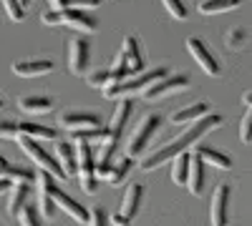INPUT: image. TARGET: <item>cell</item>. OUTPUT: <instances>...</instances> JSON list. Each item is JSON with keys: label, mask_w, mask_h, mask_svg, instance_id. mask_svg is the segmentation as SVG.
Masks as SVG:
<instances>
[{"label": "cell", "mask_w": 252, "mask_h": 226, "mask_svg": "<svg viewBox=\"0 0 252 226\" xmlns=\"http://www.w3.org/2000/svg\"><path fill=\"white\" fill-rule=\"evenodd\" d=\"M220 123H222V116H217V113H204L202 118L192 121V126H189L187 131H182L177 138H172L169 143H164V146L157 149L154 153L144 156V158H141V171H154V169L161 166V163L172 161L177 153L187 151L189 146H194L202 136H207L209 131H215Z\"/></svg>", "instance_id": "1"}, {"label": "cell", "mask_w": 252, "mask_h": 226, "mask_svg": "<svg viewBox=\"0 0 252 226\" xmlns=\"http://www.w3.org/2000/svg\"><path fill=\"white\" fill-rule=\"evenodd\" d=\"M172 71L166 68V66H159V68H152V71H141L136 73L134 78L129 80H119V83H109V86H103V96L111 98V100H119L124 96H129V93H136V91H144L146 86H152L154 80L164 78V75H169Z\"/></svg>", "instance_id": "2"}, {"label": "cell", "mask_w": 252, "mask_h": 226, "mask_svg": "<svg viewBox=\"0 0 252 226\" xmlns=\"http://www.w3.org/2000/svg\"><path fill=\"white\" fill-rule=\"evenodd\" d=\"M76 174L81 181V189L86 194H96L98 178H96V149L89 141H76Z\"/></svg>", "instance_id": "3"}, {"label": "cell", "mask_w": 252, "mask_h": 226, "mask_svg": "<svg viewBox=\"0 0 252 226\" xmlns=\"http://www.w3.org/2000/svg\"><path fill=\"white\" fill-rule=\"evenodd\" d=\"M15 138H18V143H20V149L26 151V156L33 158V163H38L40 169H46V171L53 174L56 178H68L66 174H63L61 163L56 161V156H51L48 149L40 146V141H35V138H31V136H15Z\"/></svg>", "instance_id": "4"}, {"label": "cell", "mask_w": 252, "mask_h": 226, "mask_svg": "<svg viewBox=\"0 0 252 226\" xmlns=\"http://www.w3.org/2000/svg\"><path fill=\"white\" fill-rule=\"evenodd\" d=\"M159 126H161V118H159L157 113L144 116V118L139 121L136 131H134V133H131V138H129V146H126V153H129L131 158L141 156V153L146 151V146H149V141L154 138V133L159 131Z\"/></svg>", "instance_id": "5"}, {"label": "cell", "mask_w": 252, "mask_h": 226, "mask_svg": "<svg viewBox=\"0 0 252 226\" xmlns=\"http://www.w3.org/2000/svg\"><path fill=\"white\" fill-rule=\"evenodd\" d=\"M35 189H38V214L46 221L56 219V201H53V186H56V176L48 174L46 169H40L35 174Z\"/></svg>", "instance_id": "6"}, {"label": "cell", "mask_w": 252, "mask_h": 226, "mask_svg": "<svg viewBox=\"0 0 252 226\" xmlns=\"http://www.w3.org/2000/svg\"><path fill=\"white\" fill-rule=\"evenodd\" d=\"M141 201H144V186H141V183H131V186L126 189L124 199H121V209L114 214L111 221H114L116 226H131L134 216H136L139 209H141Z\"/></svg>", "instance_id": "7"}, {"label": "cell", "mask_w": 252, "mask_h": 226, "mask_svg": "<svg viewBox=\"0 0 252 226\" xmlns=\"http://www.w3.org/2000/svg\"><path fill=\"white\" fill-rule=\"evenodd\" d=\"M187 86H189V75H184V73H182V75L169 73V75L154 80L152 86H146V88L141 91V98H144V100H157V98H164V96H169V93L184 91Z\"/></svg>", "instance_id": "8"}, {"label": "cell", "mask_w": 252, "mask_h": 226, "mask_svg": "<svg viewBox=\"0 0 252 226\" xmlns=\"http://www.w3.org/2000/svg\"><path fill=\"white\" fill-rule=\"evenodd\" d=\"M101 126V116L94 111H66L58 116V128L63 131H81V128H96Z\"/></svg>", "instance_id": "9"}, {"label": "cell", "mask_w": 252, "mask_h": 226, "mask_svg": "<svg viewBox=\"0 0 252 226\" xmlns=\"http://www.w3.org/2000/svg\"><path fill=\"white\" fill-rule=\"evenodd\" d=\"M89 63H91V43L83 35H78V38H73L68 43V66H71V73L83 75L89 71Z\"/></svg>", "instance_id": "10"}, {"label": "cell", "mask_w": 252, "mask_h": 226, "mask_svg": "<svg viewBox=\"0 0 252 226\" xmlns=\"http://www.w3.org/2000/svg\"><path fill=\"white\" fill-rule=\"evenodd\" d=\"M229 196H232V186L220 183L212 196V206H209V219L212 226H227L229 224Z\"/></svg>", "instance_id": "11"}, {"label": "cell", "mask_w": 252, "mask_h": 226, "mask_svg": "<svg viewBox=\"0 0 252 226\" xmlns=\"http://www.w3.org/2000/svg\"><path fill=\"white\" fill-rule=\"evenodd\" d=\"M187 48H189V53L194 55V60L202 66V71H204L207 75H220L217 58L212 55V50L207 48V43H204L202 38H189V40H187Z\"/></svg>", "instance_id": "12"}, {"label": "cell", "mask_w": 252, "mask_h": 226, "mask_svg": "<svg viewBox=\"0 0 252 226\" xmlns=\"http://www.w3.org/2000/svg\"><path fill=\"white\" fill-rule=\"evenodd\" d=\"M61 15H63V25H68L78 33H94L98 28L96 15H91L83 8H66V10H61Z\"/></svg>", "instance_id": "13"}, {"label": "cell", "mask_w": 252, "mask_h": 226, "mask_svg": "<svg viewBox=\"0 0 252 226\" xmlns=\"http://www.w3.org/2000/svg\"><path fill=\"white\" fill-rule=\"evenodd\" d=\"M131 111H134V100L126 98V96L119 98V103H116V108H114V113H111V121H109V136H111L114 141L121 138L126 123H129V118H131Z\"/></svg>", "instance_id": "14"}, {"label": "cell", "mask_w": 252, "mask_h": 226, "mask_svg": "<svg viewBox=\"0 0 252 226\" xmlns=\"http://www.w3.org/2000/svg\"><path fill=\"white\" fill-rule=\"evenodd\" d=\"M53 201H56V209H63L71 219H76L78 224H89V209L81 206V203L73 196H68L66 191H61L58 183L53 186Z\"/></svg>", "instance_id": "15"}, {"label": "cell", "mask_w": 252, "mask_h": 226, "mask_svg": "<svg viewBox=\"0 0 252 226\" xmlns=\"http://www.w3.org/2000/svg\"><path fill=\"white\" fill-rule=\"evenodd\" d=\"M53 60L48 58H26V60H15L13 63V73L23 75V78H35V75H48L53 73Z\"/></svg>", "instance_id": "16"}, {"label": "cell", "mask_w": 252, "mask_h": 226, "mask_svg": "<svg viewBox=\"0 0 252 226\" xmlns=\"http://www.w3.org/2000/svg\"><path fill=\"white\" fill-rule=\"evenodd\" d=\"M121 53L126 58V66H129V71L136 75L144 71V55H141V46H139V40L134 35H126L124 38V43H121Z\"/></svg>", "instance_id": "17"}, {"label": "cell", "mask_w": 252, "mask_h": 226, "mask_svg": "<svg viewBox=\"0 0 252 226\" xmlns=\"http://www.w3.org/2000/svg\"><path fill=\"white\" fill-rule=\"evenodd\" d=\"M187 186H189V191H192L194 196H202V191H204V161L197 153H192V158H189Z\"/></svg>", "instance_id": "18"}, {"label": "cell", "mask_w": 252, "mask_h": 226, "mask_svg": "<svg viewBox=\"0 0 252 226\" xmlns=\"http://www.w3.org/2000/svg\"><path fill=\"white\" fill-rule=\"evenodd\" d=\"M10 194H8V214L15 219L18 216V211H20V206L28 201V194H31V183H26V181H15V183H10V189H8Z\"/></svg>", "instance_id": "19"}, {"label": "cell", "mask_w": 252, "mask_h": 226, "mask_svg": "<svg viewBox=\"0 0 252 226\" xmlns=\"http://www.w3.org/2000/svg\"><path fill=\"white\" fill-rule=\"evenodd\" d=\"M56 161L61 163V169L66 176L76 174V146L68 141H58L56 143Z\"/></svg>", "instance_id": "20"}, {"label": "cell", "mask_w": 252, "mask_h": 226, "mask_svg": "<svg viewBox=\"0 0 252 226\" xmlns=\"http://www.w3.org/2000/svg\"><path fill=\"white\" fill-rule=\"evenodd\" d=\"M18 136H31L35 141H56L58 131L48 128V126H40V123H31V121H20L18 123Z\"/></svg>", "instance_id": "21"}, {"label": "cell", "mask_w": 252, "mask_h": 226, "mask_svg": "<svg viewBox=\"0 0 252 226\" xmlns=\"http://www.w3.org/2000/svg\"><path fill=\"white\" fill-rule=\"evenodd\" d=\"M18 108L26 113H51L53 111V98L48 96H23L18 100Z\"/></svg>", "instance_id": "22"}, {"label": "cell", "mask_w": 252, "mask_h": 226, "mask_svg": "<svg viewBox=\"0 0 252 226\" xmlns=\"http://www.w3.org/2000/svg\"><path fill=\"white\" fill-rule=\"evenodd\" d=\"M194 153H197L204 163H212V166H217V169H222V171L232 169V158H229L227 153H220V151L212 149V146H199Z\"/></svg>", "instance_id": "23"}, {"label": "cell", "mask_w": 252, "mask_h": 226, "mask_svg": "<svg viewBox=\"0 0 252 226\" xmlns=\"http://www.w3.org/2000/svg\"><path fill=\"white\" fill-rule=\"evenodd\" d=\"M204 113H209V103H204V100H197V103H192V106L174 111V113H172V123H192V121L202 118Z\"/></svg>", "instance_id": "24"}, {"label": "cell", "mask_w": 252, "mask_h": 226, "mask_svg": "<svg viewBox=\"0 0 252 226\" xmlns=\"http://www.w3.org/2000/svg\"><path fill=\"white\" fill-rule=\"evenodd\" d=\"M189 158H192V153H187V151H182V153H177V156L172 158V181L179 183V186H184V183H187Z\"/></svg>", "instance_id": "25"}, {"label": "cell", "mask_w": 252, "mask_h": 226, "mask_svg": "<svg viewBox=\"0 0 252 226\" xmlns=\"http://www.w3.org/2000/svg\"><path fill=\"white\" fill-rule=\"evenodd\" d=\"M240 5V0H199L197 10L204 15H215V13H227V10H235Z\"/></svg>", "instance_id": "26"}, {"label": "cell", "mask_w": 252, "mask_h": 226, "mask_svg": "<svg viewBox=\"0 0 252 226\" xmlns=\"http://www.w3.org/2000/svg\"><path fill=\"white\" fill-rule=\"evenodd\" d=\"M0 176L3 178H8L10 183H15V181H26V183H33V178H35V174L31 171V169H26V166H8L5 169H0Z\"/></svg>", "instance_id": "27"}, {"label": "cell", "mask_w": 252, "mask_h": 226, "mask_svg": "<svg viewBox=\"0 0 252 226\" xmlns=\"http://www.w3.org/2000/svg\"><path fill=\"white\" fill-rule=\"evenodd\" d=\"M131 166H134V158H131V156L121 158L119 163H114V166H111V171H109L106 181H109V183H114V186H116V183H121V181H124L126 176H129Z\"/></svg>", "instance_id": "28"}, {"label": "cell", "mask_w": 252, "mask_h": 226, "mask_svg": "<svg viewBox=\"0 0 252 226\" xmlns=\"http://www.w3.org/2000/svg\"><path fill=\"white\" fill-rule=\"evenodd\" d=\"M15 219L20 221V226H40V214H38L35 206H31V203H23Z\"/></svg>", "instance_id": "29"}, {"label": "cell", "mask_w": 252, "mask_h": 226, "mask_svg": "<svg viewBox=\"0 0 252 226\" xmlns=\"http://www.w3.org/2000/svg\"><path fill=\"white\" fill-rule=\"evenodd\" d=\"M109 136V128L103 126H96V128H81V131H73V141H103Z\"/></svg>", "instance_id": "30"}, {"label": "cell", "mask_w": 252, "mask_h": 226, "mask_svg": "<svg viewBox=\"0 0 252 226\" xmlns=\"http://www.w3.org/2000/svg\"><path fill=\"white\" fill-rule=\"evenodd\" d=\"M86 83L91 88H103V86H109L111 83V71L109 68H96L86 75Z\"/></svg>", "instance_id": "31"}, {"label": "cell", "mask_w": 252, "mask_h": 226, "mask_svg": "<svg viewBox=\"0 0 252 226\" xmlns=\"http://www.w3.org/2000/svg\"><path fill=\"white\" fill-rule=\"evenodd\" d=\"M109 71H111V83L126 80V75H129L131 71H129V66H126V58H124V53H119V55H116L114 66H109Z\"/></svg>", "instance_id": "32"}, {"label": "cell", "mask_w": 252, "mask_h": 226, "mask_svg": "<svg viewBox=\"0 0 252 226\" xmlns=\"http://www.w3.org/2000/svg\"><path fill=\"white\" fill-rule=\"evenodd\" d=\"M161 3H164L166 10H169L172 18H177V20H187L189 18V10H187L184 0H161Z\"/></svg>", "instance_id": "33"}, {"label": "cell", "mask_w": 252, "mask_h": 226, "mask_svg": "<svg viewBox=\"0 0 252 226\" xmlns=\"http://www.w3.org/2000/svg\"><path fill=\"white\" fill-rule=\"evenodd\" d=\"M240 141L242 143H252V106H247L242 121H240Z\"/></svg>", "instance_id": "34"}, {"label": "cell", "mask_w": 252, "mask_h": 226, "mask_svg": "<svg viewBox=\"0 0 252 226\" xmlns=\"http://www.w3.org/2000/svg\"><path fill=\"white\" fill-rule=\"evenodd\" d=\"M3 5H5V13L10 20H15V23H20V20L26 18V8L20 5V0H3Z\"/></svg>", "instance_id": "35"}, {"label": "cell", "mask_w": 252, "mask_h": 226, "mask_svg": "<svg viewBox=\"0 0 252 226\" xmlns=\"http://www.w3.org/2000/svg\"><path fill=\"white\" fill-rule=\"evenodd\" d=\"M89 226H109V214L103 206H94L89 211Z\"/></svg>", "instance_id": "36"}, {"label": "cell", "mask_w": 252, "mask_h": 226, "mask_svg": "<svg viewBox=\"0 0 252 226\" xmlns=\"http://www.w3.org/2000/svg\"><path fill=\"white\" fill-rule=\"evenodd\" d=\"M18 136V121L0 118V138H15Z\"/></svg>", "instance_id": "37"}, {"label": "cell", "mask_w": 252, "mask_h": 226, "mask_svg": "<svg viewBox=\"0 0 252 226\" xmlns=\"http://www.w3.org/2000/svg\"><path fill=\"white\" fill-rule=\"evenodd\" d=\"M247 40V35H245V30L242 28H235L232 33L227 35V48H240L242 43Z\"/></svg>", "instance_id": "38"}, {"label": "cell", "mask_w": 252, "mask_h": 226, "mask_svg": "<svg viewBox=\"0 0 252 226\" xmlns=\"http://www.w3.org/2000/svg\"><path fill=\"white\" fill-rule=\"evenodd\" d=\"M40 20H43L46 25H63V15H61V10H48V13L40 15Z\"/></svg>", "instance_id": "39"}, {"label": "cell", "mask_w": 252, "mask_h": 226, "mask_svg": "<svg viewBox=\"0 0 252 226\" xmlns=\"http://www.w3.org/2000/svg\"><path fill=\"white\" fill-rule=\"evenodd\" d=\"M101 0H68V8H98Z\"/></svg>", "instance_id": "40"}, {"label": "cell", "mask_w": 252, "mask_h": 226, "mask_svg": "<svg viewBox=\"0 0 252 226\" xmlns=\"http://www.w3.org/2000/svg\"><path fill=\"white\" fill-rule=\"evenodd\" d=\"M48 3H51L53 10H66L68 8V0H48Z\"/></svg>", "instance_id": "41"}, {"label": "cell", "mask_w": 252, "mask_h": 226, "mask_svg": "<svg viewBox=\"0 0 252 226\" xmlns=\"http://www.w3.org/2000/svg\"><path fill=\"white\" fill-rule=\"evenodd\" d=\"M8 189H10V181L0 176V194H3V191H8Z\"/></svg>", "instance_id": "42"}, {"label": "cell", "mask_w": 252, "mask_h": 226, "mask_svg": "<svg viewBox=\"0 0 252 226\" xmlns=\"http://www.w3.org/2000/svg\"><path fill=\"white\" fill-rule=\"evenodd\" d=\"M242 103H245V106H252V88H250V91L242 96Z\"/></svg>", "instance_id": "43"}, {"label": "cell", "mask_w": 252, "mask_h": 226, "mask_svg": "<svg viewBox=\"0 0 252 226\" xmlns=\"http://www.w3.org/2000/svg\"><path fill=\"white\" fill-rule=\"evenodd\" d=\"M5 166H8V161H5V156H3V153H0V169H5Z\"/></svg>", "instance_id": "44"}, {"label": "cell", "mask_w": 252, "mask_h": 226, "mask_svg": "<svg viewBox=\"0 0 252 226\" xmlns=\"http://www.w3.org/2000/svg\"><path fill=\"white\" fill-rule=\"evenodd\" d=\"M28 3H31V0H20V5H23V8H26V5H28Z\"/></svg>", "instance_id": "45"}, {"label": "cell", "mask_w": 252, "mask_h": 226, "mask_svg": "<svg viewBox=\"0 0 252 226\" xmlns=\"http://www.w3.org/2000/svg\"><path fill=\"white\" fill-rule=\"evenodd\" d=\"M5 106V100H3V96H0V108H3Z\"/></svg>", "instance_id": "46"}]
</instances>
